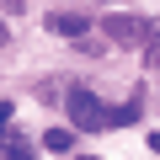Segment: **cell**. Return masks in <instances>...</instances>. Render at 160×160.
<instances>
[{"label": "cell", "mask_w": 160, "mask_h": 160, "mask_svg": "<svg viewBox=\"0 0 160 160\" xmlns=\"http://www.w3.org/2000/svg\"><path fill=\"white\" fill-rule=\"evenodd\" d=\"M144 22L149 16H102V27H107L112 43H144Z\"/></svg>", "instance_id": "cell-2"}, {"label": "cell", "mask_w": 160, "mask_h": 160, "mask_svg": "<svg viewBox=\"0 0 160 160\" xmlns=\"http://www.w3.org/2000/svg\"><path fill=\"white\" fill-rule=\"evenodd\" d=\"M69 128H80V133H102L107 128V107L96 102V91H86V86H69Z\"/></svg>", "instance_id": "cell-1"}, {"label": "cell", "mask_w": 160, "mask_h": 160, "mask_svg": "<svg viewBox=\"0 0 160 160\" xmlns=\"http://www.w3.org/2000/svg\"><path fill=\"white\" fill-rule=\"evenodd\" d=\"M11 118H16V107H11V102H0V139L11 133Z\"/></svg>", "instance_id": "cell-8"}, {"label": "cell", "mask_w": 160, "mask_h": 160, "mask_svg": "<svg viewBox=\"0 0 160 160\" xmlns=\"http://www.w3.org/2000/svg\"><path fill=\"white\" fill-rule=\"evenodd\" d=\"M43 144H48L53 155H69V149H75V128H48V133H43Z\"/></svg>", "instance_id": "cell-6"}, {"label": "cell", "mask_w": 160, "mask_h": 160, "mask_svg": "<svg viewBox=\"0 0 160 160\" xmlns=\"http://www.w3.org/2000/svg\"><path fill=\"white\" fill-rule=\"evenodd\" d=\"M139 102H144V91H133L123 107H112V112H107V128H128V123L139 118Z\"/></svg>", "instance_id": "cell-4"}, {"label": "cell", "mask_w": 160, "mask_h": 160, "mask_svg": "<svg viewBox=\"0 0 160 160\" xmlns=\"http://www.w3.org/2000/svg\"><path fill=\"white\" fill-rule=\"evenodd\" d=\"M149 149H155V155H160V128H155V133H149Z\"/></svg>", "instance_id": "cell-9"}, {"label": "cell", "mask_w": 160, "mask_h": 160, "mask_svg": "<svg viewBox=\"0 0 160 160\" xmlns=\"http://www.w3.org/2000/svg\"><path fill=\"white\" fill-rule=\"evenodd\" d=\"M80 160H96V155H80Z\"/></svg>", "instance_id": "cell-10"}, {"label": "cell", "mask_w": 160, "mask_h": 160, "mask_svg": "<svg viewBox=\"0 0 160 160\" xmlns=\"http://www.w3.org/2000/svg\"><path fill=\"white\" fill-rule=\"evenodd\" d=\"M139 48H144V64H155V69H160V16H149V22H144V43H139Z\"/></svg>", "instance_id": "cell-5"}, {"label": "cell", "mask_w": 160, "mask_h": 160, "mask_svg": "<svg viewBox=\"0 0 160 160\" xmlns=\"http://www.w3.org/2000/svg\"><path fill=\"white\" fill-rule=\"evenodd\" d=\"M43 27L53 32V38H80L91 27V16H80V11H53V16H43Z\"/></svg>", "instance_id": "cell-3"}, {"label": "cell", "mask_w": 160, "mask_h": 160, "mask_svg": "<svg viewBox=\"0 0 160 160\" xmlns=\"http://www.w3.org/2000/svg\"><path fill=\"white\" fill-rule=\"evenodd\" d=\"M0 160H38V155H32V144H22V139H0Z\"/></svg>", "instance_id": "cell-7"}]
</instances>
